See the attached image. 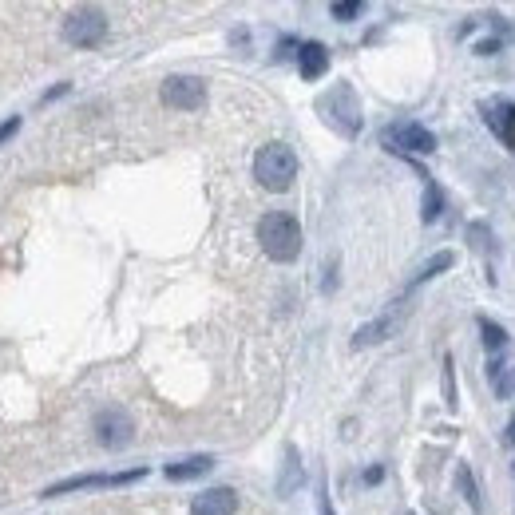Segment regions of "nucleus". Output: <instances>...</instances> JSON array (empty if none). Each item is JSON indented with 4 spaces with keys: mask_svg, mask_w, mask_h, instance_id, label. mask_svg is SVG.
Listing matches in <instances>:
<instances>
[{
    "mask_svg": "<svg viewBox=\"0 0 515 515\" xmlns=\"http://www.w3.org/2000/svg\"><path fill=\"white\" fill-rule=\"evenodd\" d=\"M103 36H107V16L100 8H76L68 12L64 20V40L76 44V48H96Z\"/></svg>",
    "mask_w": 515,
    "mask_h": 515,
    "instance_id": "7",
    "label": "nucleus"
},
{
    "mask_svg": "<svg viewBox=\"0 0 515 515\" xmlns=\"http://www.w3.org/2000/svg\"><path fill=\"white\" fill-rule=\"evenodd\" d=\"M456 484H460L464 500L472 504V512H484V500H480V488H476V476H472V468H468V464H460V468H456Z\"/></svg>",
    "mask_w": 515,
    "mask_h": 515,
    "instance_id": "18",
    "label": "nucleus"
},
{
    "mask_svg": "<svg viewBox=\"0 0 515 515\" xmlns=\"http://www.w3.org/2000/svg\"><path fill=\"white\" fill-rule=\"evenodd\" d=\"M214 468V456H187V460H175V464H167V480H175V484H183V480H199Z\"/></svg>",
    "mask_w": 515,
    "mask_h": 515,
    "instance_id": "13",
    "label": "nucleus"
},
{
    "mask_svg": "<svg viewBox=\"0 0 515 515\" xmlns=\"http://www.w3.org/2000/svg\"><path fill=\"white\" fill-rule=\"evenodd\" d=\"M381 476H385V472H381V468H369V472H365V484H377V480H381Z\"/></svg>",
    "mask_w": 515,
    "mask_h": 515,
    "instance_id": "26",
    "label": "nucleus"
},
{
    "mask_svg": "<svg viewBox=\"0 0 515 515\" xmlns=\"http://www.w3.org/2000/svg\"><path fill=\"white\" fill-rule=\"evenodd\" d=\"M381 143L389 147V151H412V155H432L436 151V135L424 127V123H389L385 131H381Z\"/></svg>",
    "mask_w": 515,
    "mask_h": 515,
    "instance_id": "6",
    "label": "nucleus"
},
{
    "mask_svg": "<svg viewBox=\"0 0 515 515\" xmlns=\"http://www.w3.org/2000/svg\"><path fill=\"white\" fill-rule=\"evenodd\" d=\"M147 468H131V472H92V476H68L52 488H44L40 496L44 500H56V496H68V492H84V488H123V484H135L143 480Z\"/></svg>",
    "mask_w": 515,
    "mask_h": 515,
    "instance_id": "4",
    "label": "nucleus"
},
{
    "mask_svg": "<svg viewBox=\"0 0 515 515\" xmlns=\"http://www.w3.org/2000/svg\"><path fill=\"white\" fill-rule=\"evenodd\" d=\"M321 515H333V504H329V496H321Z\"/></svg>",
    "mask_w": 515,
    "mask_h": 515,
    "instance_id": "28",
    "label": "nucleus"
},
{
    "mask_svg": "<svg viewBox=\"0 0 515 515\" xmlns=\"http://www.w3.org/2000/svg\"><path fill=\"white\" fill-rule=\"evenodd\" d=\"M405 325V309H393V313H385V317H377V321H369V325H361L357 333H353V349H365V345H381V341H389L397 329Z\"/></svg>",
    "mask_w": 515,
    "mask_h": 515,
    "instance_id": "9",
    "label": "nucleus"
},
{
    "mask_svg": "<svg viewBox=\"0 0 515 515\" xmlns=\"http://www.w3.org/2000/svg\"><path fill=\"white\" fill-rule=\"evenodd\" d=\"M504 440H508V444H515V416L508 420V432H504Z\"/></svg>",
    "mask_w": 515,
    "mask_h": 515,
    "instance_id": "27",
    "label": "nucleus"
},
{
    "mask_svg": "<svg viewBox=\"0 0 515 515\" xmlns=\"http://www.w3.org/2000/svg\"><path fill=\"white\" fill-rule=\"evenodd\" d=\"M298 68H302L306 80H321V76L329 72V48H325L321 40H306V44L298 48Z\"/></svg>",
    "mask_w": 515,
    "mask_h": 515,
    "instance_id": "12",
    "label": "nucleus"
},
{
    "mask_svg": "<svg viewBox=\"0 0 515 515\" xmlns=\"http://www.w3.org/2000/svg\"><path fill=\"white\" fill-rule=\"evenodd\" d=\"M444 401H448V409H456L460 401H456V373H452V357H444Z\"/></svg>",
    "mask_w": 515,
    "mask_h": 515,
    "instance_id": "21",
    "label": "nucleus"
},
{
    "mask_svg": "<svg viewBox=\"0 0 515 515\" xmlns=\"http://www.w3.org/2000/svg\"><path fill=\"white\" fill-rule=\"evenodd\" d=\"M92 428H96V440H100L107 452L127 448V444H131V436H135V420H131V412L119 409V405H107V409L96 412Z\"/></svg>",
    "mask_w": 515,
    "mask_h": 515,
    "instance_id": "5",
    "label": "nucleus"
},
{
    "mask_svg": "<svg viewBox=\"0 0 515 515\" xmlns=\"http://www.w3.org/2000/svg\"><path fill=\"white\" fill-rule=\"evenodd\" d=\"M16 131H20V119H16V115H12V119H4V123H0V143H4V139H12Z\"/></svg>",
    "mask_w": 515,
    "mask_h": 515,
    "instance_id": "23",
    "label": "nucleus"
},
{
    "mask_svg": "<svg viewBox=\"0 0 515 515\" xmlns=\"http://www.w3.org/2000/svg\"><path fill=\"white\" fill-rule=\"evenodd\" d=\"M476 325H480V333H484L488 353H504V349H508V329H504V325H496L492 317H480Z\"/></svg>",
    "mask_w": 515,
    "mask_h": 515,
    "instance_id": "16",
    "label": "nucleus"
},
{
    "mask_svg": "<svg viewBox=\"0 0 515 515\" xmlns=\"http://www.w3.org/2000/svg\"><path fill=\"white\" fill-rule=\"evenodd\" d=\"M163 103L167 107H179V111H199L206 103V80L199 76H171L167 84H163Z\"/></svg>",
    "mask_w": 515,
    "mask_h": 515,
    "instance_id": "8",
    "label": "nucleus"
},
{
    "mask_svg": "<svg viewBox=\"0 0 515 515\" xmlns=\"http://www.w3.org/2000/svg\"><path fill=\"white\" fill-rule=\"evenodd\" d=\"M452 262H456V254H452V250H440V254H436L432 262H424V266L416 270V278H412V286H424L428 278H436V274H444V270H448Z\"/></svg>",
    "mask_w": 515,
    "mask_h": 515,
    "instance_id": "17",
    "label": "nucleus"
},
{
    "mask_svg": "<svg viewBox=\"0 0 515 515\" xmlns=\"http://www.w3.org/2000/svg\"><path fill=\"white\" fill-rule=\"evenodd\" d=\"M238 512V492L234 488H206L203 496H195L191 515H234Z\"/></svg>",
    "mask_w": 515,
    "mask_h": 515,
    "instance_id": "11",
    "label": "nucleus"
},
{
    "mask_svg": "<svg viewBox=\"0 0 515 515\" xmlns=\"http://www.w3.org/2000/svg\"><path fill=\"white\" fill-rule=\"evenodd\" d=\"M468 238H472L476 250H488V226H484V222H476V226L468 230Z\"/></svg>",
    "mask_w": 515,
    "mask_h": 515,
    "instance_id": "22",
    "label": "nucleus"
},
{
    "mask_svg": "<svg viewBox=\"0 0 515 515\" xmlns=\"http://www.w3.org/2000/svg\"><path fill=\"white\" fill-rule=\"evenodd\" d=\"M258 242L266 250V258L274 262H294L302 254V222L286 210H270L258 222Z\"/></svg>",
    "mask_w": 515,
    "mask_h": 515,
    "instance_id": "1",
    "label": "nucleus"
},
{
    "mask_svg": "<svg viewBox=\"0 0 515 515\" xmlns=\"http://www.w3.org/2000/svg\"><path fill=\"white\" fill-rule=\"evenodd\" d=\"M317 107H321L325 123L337 127L345 139H353V135L361 131V100H357V92H353L349 84H337L329 96L317 100Z\"/></svg>",
    "mask_w": 515,
    "mask_h": 515,
    "instance_id": "3",
    "label": "nucleus"
},
{
    "mask_svg": "<svg viewBox=\"0 0 515 515\" xmlns=\"http://www.w3.org/2000/svg\"><path fill=\"white\" fill-rule=\"evenodd\" d=\"M484 123L492 127V135H500V143L508 151H515V103L508 100L484 103Z\"/></svg>",
    "mask_w": 515,
    "mask_h": 515,
    "instance_id": "10",
    "label": "nucleus"
},
{
    "mask_svg": "<svg viewBox=\"0 0 515 515\" xmlns=\"http://www.w3.org/2000/svg\"><path fill=\"white\" fill-rule=\"evenodd\" d=\"M254 179L266 191H290L294 179H298V155L286 143H266L254 155Z\"/></svg>",
    "mask_w": 515,
    "mask_h": 515,
    "instance_id": "2",
    "label": "nucleus"
},
{
    "mask_svg": "<svg viewBox=\"0 0 515 515\" xmlns=\"http://www.w3.org/2000/svg\"><path fill=\"white\" fill-rule=\"evenodd\" d=\"M476 52H480V56H492V52H500V40H480Z\"/></svg>",
    "mask_w": 515,
    "mask_h": 515,
    "instance_id": "24",
    "label": "nucleus"
},
{
    "mask_svg": "<svg viewBox=\"0 0 515 515\" xmlns=\"http://www.w3.org/2000/svg\"><path fill=\"white\" fill-rule=\"evenodd\" d=\"M64 92H68V84H60V88H52V92H48V96H44V103L60 100V96H64Z\"/></svg>",
    "mask_w": 515,
    "mask_h": 515,
    "instance_id": "25",
    "label": "nucleus"
},
{
    "mask_svg": "<svg viewBox=\"0 0 515 515\" xmlns=\"http://www.w3.org/2000/svg\"><path fill=\"white\" fill-rule=\"evenodd\" d=\"M329 12H333V20H357L365 12V4L361 0H337Z\"/></svg>",
    "mask_w": 515,
    "mask_h": 515,
    "instance_id": "20",
    "label": "nucleus"
},
{
    "mask_svg": "<svg viewBox=\"0 0 515 515\" xmlns=\"http://www.w3.org/2000/svg\"><path fill=\"white\" fill-rule=\"evenodd\" d=\"M306 472H302V456L298 448H286V464H282V480H278V496H294L302 488Z\"/></svg>",
    "mask_w": 515,
    "mask_h": 515,
    "instance_id": "14",
    "label": "nucleus"
},
{
    "mask_svg": "<svg viewBox=\"0 0 515 515\" xmlns=\"http://www.w3.org/2000/svg\"><path fill=\"white\" fill-rule=\"evenodd\" d=\"M488 381H492L496 397H512L515 393V369L504 365V361H492V365H488Z\"/></svg>",
    "mask_w": 515,
    "mask_h": 515,
    "instance_id": "15",
    "label": "nucleus"
},
{
    "mask_svg": "<svg viewBox=\"0 0 515 515\" xmlns=\"http://www.w3.org/2000/svg\"><path fill=\"white\" fill-rule=\"evenodd\" d=\"M440 214H444V195H440V187L428 183V187H424V210H420V218H424V222H436Z\"/></svg>",
    "mask_w": 515,
    "mask_h": 515,
    "instance_id": "19",
    "label": "nucleus"
}]
</instances>
